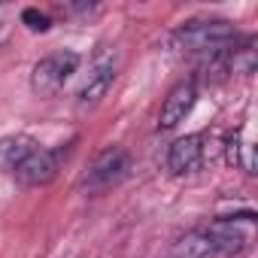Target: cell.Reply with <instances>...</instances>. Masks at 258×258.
<instances>
[{
    "label": "cell",
    "mask_w": 258,
    "mask_h": 258,
    "mask_svg": "<svg viewBox=\"0 0 258 258\" xmlns=\"http://www.w3.org/2000/svg\"><path fill=\"white\" fill-rule=\"evenodd\" d=\"M234 37H237V31H234L231 22L210 19V22H188V25L176 28L170 43L179 52H210V55H216V52L231 49Z\"/></svg>",
    "instance_id": "6da1fadb"
},
{
    "label": "cell",
    "mask_w": 258,
    "mask_h": 258,
    "mask_svg": "<svg viewBox=\"0 0 258 258\" xmlns=\"http://www.w3.org/2000/svg\"><path fill=\"white\" fill-rule=\"evenodd\" d=\"M79 67V55L76 52H52L46 58H40L31 70V88L40 97H52L64 88V82L76 73Z\"/></svg>",
    "instance_id": "7a4b0ae2"
},
{
    "label": "cell",
    "mask_w": 258,
    "mask_h": 258,
    "mask_svg": "<svg viewBox=\"0 0 258 258\" xmlns=\"http://www.w3.org/2000/svg\"><path fill=\"white\" fill-rule=\"evenodd\" d=\"M204 237L210 240L213 252H219V255H234V252H240V249L249 243V237H252V216L246 213V216L216 219V222L204 231Z\"/></svg>",
    "instance_id": "3957f363"
},
{
    "label": "cell",
    "mask_w": 258,
    "mask_h": 258,
    "mask_svg": "<svg viewBox=\"0 0 258 258\" xmlns=\"http://www.w3.org/2000/svg\"><path fill=\"white\" fill-rule=\"evenodd\" d=\"M127 164H131V161H127V152L121 146H112V149L100 152L94 158V164L88 167V173L82 176V188H88V191H106L109 185H115L118 179H124Z\"/></svg>",
    "instance_id": "277c9868"
},
{
    "label": "cell",
    "mask_w": 258,
    "mask_h": 258,
    "mask_svg": "<svg viewBox=\"0 0 258 258\" xmlns=\"http://www.w3.org/2000/svg\"><path fill=\"white\" fill-rule=\"evenodd\" d=\"M61 170V149H34L13 173L22 185H49Z\"/></svg>",
    "instance_id": "5b68a950"
},
{
    "label": "cell",
    "mask_w": 258,
    "mask_h": 258,
    "mask_svg": "<svg viewBox=\"0 0 258 258\" xmlns=\"http://www.w3.org/2000/svg\"><path fill=\"white\" fill-rule=\"evenodd\" d=\"M201 164H204V134H185L167 152V167L176 176L195 173Z\"/></svg>",
    "instance_id": "8992f818"
},
{
    "label": "cell",
    "mask_w": 258,
    "mask_h": 258,
    "mask_svg": "<svg viewBox=\"0 0 258 258\" xmlns=\"http://www.w3.org/2000/svg\"><path fill=\"white\" fill-rule=\"evenodd\" d=\"M195 97H198V88L195 82H179L170 88V94L164 97L161 103V115H158V127L161 131H170V127H176L195 106Z\"/></svg>",
    "instance_id": "52a82bcc"
},
{
    "label": "cell",
    "mask_w": 258,
    "mask_h": 258,
    "mask_svg": "<svg viewBox=\"0 0 258 258\" xmlns=\"http://www.w3.org/2000/svg\"><path fill=\"white\" fill-rule=\"evenodd\" d=\"M112 79H115V58H100V61L91 67L88 79L82 82V88H79V94H76L79 106H94V103H100V97H106Z\"/></svg>",
    "instance_id": "ba28073f"
},
{
    "label": "cell",
    "mask_w": 258,
    "mask_h": 258,
    "mask_svg": "<svg viewBox=\"0 0 258 258\" xmlns=\"http://www.w3.org/2000/svg\"><path fill=\"white\" fill-rule=\"evenodd\" d=\"M37 149V140L28 134H10L0 140V173H16L19 164Z\"/></svg>",
    "instance_id": "9c48e42d"
},
{
    "label": "cell",
    "mask_w": 258,
    "mask_h": 258,
    "mask_svg": "<svg viewBox=\"0 0 258 258\" xmlns=\"http://www.w3.org/2000/svg\"><path fill=\"white\" fill-rule=\"evenodd\" d=\"M216 252H213V246H210V240L204 237V231H191V234H185L176 246H173V252L167 255V258H213Z\"/></svg>",
    "instance_id": "30bf717a"
},
{
    "label": "cell",
    "mask_w": 258,
    "mask_h": 258,
    "mask_svg": "<svg viewBox=\"0 0 258 258\" xmlns=\"http://www.w3.org/2000/svg\"><path fill=\"white\" fill-rule=\"evenodd\" d=\"M22 22H25L31 31H49V16H46V13H37V10H25Z\"/></svg>",
    "instance_id": "8fae6325"
}]
</instances>
